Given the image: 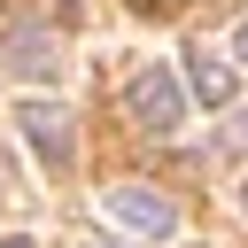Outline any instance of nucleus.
Here are the masks:
<instances>
[{
    "instance_id": "0eeeda50",
    "label": "nucleus",
    "mask_w": 248,
    "mask_h": 248,
    "mask_svg": "<svg viewBox=\"0 0 248 248\" xmlns=\"http://www.w3.org/2000/svg\"><path fill=\"white\" fill-rule=\"evenodd\" d=\"M132 8H140V16H170L178 0H132Z\"/></svg>"
},
{
    "instance_id": "1a4fd4ad",
    "label": "nucleus",
    "mask_w": 248,
    "mask_h": 248,
    "mask_svg": "<svg viewBox=\"0 0 248 248\" xmlns=\"http://www.w3.org/2000/svg\"><path fill=\"white\" fill-rule=\"evenodd\" d=\"M232 46H240V62H248V23H240V31H232Z\"/></svg>"
},
{
    "instance_id": "20e7f679",
    "label": "nucleus",
    "mask_w": 248,
    "mask_h": 248,
    "mask_svg": "<svg viewBox=\"0 0 248 248\" xmlns=\"http://www.w3.org/2000/svg\"><path fill=\"white\" fill-rule=\"evenodd\" d=\"M0 54H8L16 70H31V78L62 70V62H54V39H46V31H8V39H0Z\"/></svg>"
},
{
    "instance_id": "f257e3e1",
    "label": "nucleus",
    "mask_w": 248,
    "mask_h": 248,
    "mask_svg": "<svg viewBox=\"0 0 248 248\" xmlns=\"http://www.w3.org/2000/svg\"><path fill=\"white\" fill-rule=\"evenodd\" d=\"M124 116L147 124V132H178V124H186V93H178V78H170L163 62H147V70L124 85Z\"/></svg>"
},
{
    "instance_id": "6e6552de",
    "label": "nucleus",
    "mask_w": 248,
    "mask_h": 248,
    "mask_svg": "<svg viewBox=\"0 0 248 248\" xmlns=\"http://www.w3.org/2000/svg\"><path fill=\"white\" fill-rule=\"evenodd\" d=\"M0 248H39V240H23V232H8V240H0Z\"/></svg>"
},
{
    "instance_id": "39448f33",
    "label": "nucleus",
    "mask_w": 248,
    "mask_h": 248,
    "mask_svg": "<svg viewBox=\"0 0 248 248\" xmlns=\"http://www.w3.org/2000/svg\"><path fill=\"white\" fill-rule=\"evenodd\" d=\"M194 93H202L209 108H225V101H232V70H225V62H194Z\"/></svg>"
},
{
    "instance_id": "7ed1b4c3",
    "label": "nucleus",
    "mask_w": 248,
    "mask_h": 248,
    "mask_svg": "<svg viewBox=\"0 0 248 248\" xmlns=\"http://www.w3.org/2000/svg\"><path fill=\"white\" fill-rule=\"evenodd\" d=\"M16 124H23V140L39 147V163H54V170H62V163L78 155V140H70V116H62L54 101H23V108H16Z\"/></svg>"
},
{
    "instance_id": "9d476101",
    "label": "nucleus",
    "mask_w": 248,
    "mask_h": 248,
    "mask_svg": "<svg viewBox=\"0 0 248 248\" xmlns=\"http://www.w3.org/2000/svg\"><path fill=\"white\" fill-rule=\"evenodd\" d=\"M240 209H248V186H240Z\"/></svg>"
},
{
    "instance_id": "423d86ee",
    "label": "nucleus",
    "mask_w": 248,
    "mask_h": 248,
    "mask_svg": "<svg viewBox=\"0 0 248 248\" xmlns=\"http://www.w3.org/2000/svg\"><path fill=\"white\" fill-rule=\"evenodd\" d=\"M225 147H240V155H248V108H240V116L225 124Z\"/></svg>"
},
{
    "instance_id": "f03ea898",
    "label": "nucleus",
    "mask_w": 248,
    "mask_h": 248,
    "mask_svg": "<svg viewBox=\"0 0 248 248\" xmlns=\"http://www.w3.org/2000/svg\"><path fill=\"white\" fill-rule=\"evenodd\" d=\"M101 209H108L124 232H170V225H178V209H170L155 186H108V194H101Z\"/></svg>"
}]
</instances>
